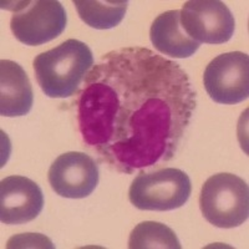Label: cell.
Segmentation results:
<instances>
[{"label": "cell", "instance_id": "obj_7", "mask_svg": "<svg viewBox=\"0 0 249 249\" xmlns=\"http://www.w3.org/2000/svg\"><path fill=\"white\" fill-rule=\"evenodd\" d=\"M179 12L184 31L197 43L224 44L234 34V17L223 1L190 0Z\"/></svg>", "mask_w": 249, "mask_h": 249}, {"label": "cell", "instance_id": "obj_5", "mask_svg": "<svg viewBox=\"0 0 249 249\" xmlns=\"http://www.w3.org/2000/svg\"><path fill=\"white\" fill-rule=\"evenodd\" d=\"M20 4L10 20V29L20 43L29 46L43 45L65 30L68 17L60 1L34 0Z\"/></svg>", "mask_w": 249, "mask_h": 249}, {"label": "cell", "instance_id": "obj_11", "mask_svg": "<svg viewBox=\"0 0 249 249\" xmlns=\"http://www.w3.org/2000/svg\"><path fill=\"white\" fill-rule=\"evenodd\" d=\"M150 37L160 53L177 59L192 56L199 49V43L184 31L179 10H168L156 18L151 25Z\"/></svg>", "mask_w": 249, "mask_h": 249}, {"label": "cell", "instance_id": "obj_12", "mask_svg": "<svg viewBox=\"0 0 249 249\" xmlns=\"http://www.w3.org/2000/svg\"><path fill=\"white\" fill-rule=\"evenodd\" d=\"M80 19L93 29L105 30L119 25L124 18L126 0H74Z\"/></svg>", "mask_w": 249, "mask_h": 249}, {"label": "cell", "instance_id": "obj_9", "mask_svg": "<svg viewBox=\"0 0 249 249\" xmlns=\"http://www.w3.org/2000/svg\"><path fill=\"white\" fill-rule=\"evenodd\" d=\"M44 208L39 184L23 176H9L0 182V221L14 226L33 221Z\"/></svg>", "mask_w": 249, "mask_h": 249}, {"label": "cell", "instance_id": "obj_8", "mask_svg": "<svg viewBox=\"0 0 249 249\" xmlns=\"http://www.w3.org/2000/svg\"><path fill=\"white\" fill-rule=\"evenodd\" d=\"M48 178L56 195L65 198H85L99 183V168L86 153L66 152L53 162Z\"/></svg>", "mask_w": 249, "mask_h": 249}, {"label": "cell", "instance_id": "obj_4", "mask_svg": "<svg viewBox=\"0 0 249 249\" xmlns=\"http://www.w3.org/2000/svg\"><path fill=\"white\" fill-rule=\"evenodd\" d=\"M192 193L191 179L178 168L140 172L128 191V199L141 211H173L183 206Z\"/></svg>", "mask_w": 249, "mask_h": 249}, {"label": "cell", "instance_id": "obj_13", "mask_svg": "<svg viewBox=\"0 0 249 249\" xmlns=\"http://www.w3.org/2000/svg\"><path fill=\"white\" fill-rule=\"evenodd\" d=\"M131 249H181V243L170 227L160 222L146 221L137 224L130 234Z\"/></svg>", "mask_w": 249, "mask_h": 249}, {"label": "cell", "instance_id": "obj_1", "mask_svg": "<svg viewBox=\"0 0 249 249\" xmlns=\"http://www.w3.org/2000/svg\"><path fill=\"white\" fill-rule=\"evenodd\" d=\"M77 95L82 142L126 175L171 161L197 105L181 65L140 46L104 55Z\"/></svg>", "mask_w": 249, "mask_h": 249}, {"label": "cell", "instance_id": "obj_2", "mask_svg": "<svg viewBox=\"0 0 249 249\" xmlns=\"http://www.w3.org/2000/svg\"><path fill=\"white\" fill-rule=\"evenodd\" d=\"M92 66V51L85 43L75 39L41 53L34 60L37 84L46 96L53 99L75 95Z\"/></svg>", "mask_w": 249, "mask_h": 249}, {"label": "cell", "instance_id": "obj_10", "mask_svg": "<svg viewBox=\"0 0 249 249\" xmlns=\"http://www.w3.org/2000/svg\"><path fill=\"white\" fill-rule=\"evenodd\" d=\"M34 93L25 70L12 60L0 61V115L25 116L33 107Z\"/></svg>", "mask_w": 249, "mask_h": 249}, {"label": "cell", "instance_id": "obj_3", "mask_svg": "<svg viewBox=\"0 0 249 249\" xmlns=\"http://www.w3.org/2000/svg\"><path fill=\"white\" fill-rule=\"evenodd\" d=\"M202 214L218 228H234L248 219L249 188L232 173H217L204 182L199 196Z\"/></svg>", "mask_w": 249, "mask_h": 249}, {"label": "cell", "instance_id": "obj_6", "mask_svg": "<svg viewBox=\"0 0 249 249\" xmlns=\"http://www.w3.org/2000/svg\"><path fill=\"white\" fill-rule=\"evenodd\" d=\"M203 84L217 104L235 105L244 101L249 95V56L241 51L218 55L207 65Z\"/></svg>", "mask_w": 249, "mask_h": 249}]
</instances>
